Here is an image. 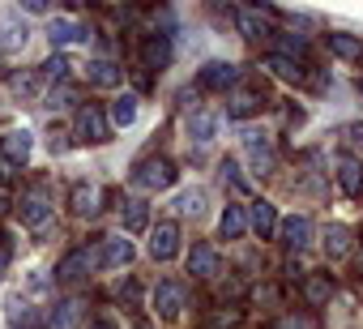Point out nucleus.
<instances>
[{"label":"nucleus","instance_id":"nucleus-25","mask_svg":"<svg viewBox=\"0 0 363 329\" xmlns=\"http://www.w3.org/2000/svg\"><path fill=\"white\" fill-rule=\"evenodd\" d=\"M26 22L18 26L13 18H0V52H18V48H26Z\"/></svg>","mask_w":363,"mask_h":329},{"label":"nucleus","instance_id":"nucleus-37","mask_svg":"<svg viewBox=\"0 0 363 329\" xmlns=\"http://www.w3.org/2000/svg\"><path fill=\"white\" fill-rule=\"evenodd\" d=\"M235 320H240V308H231V312H214V316H210V329H231Z\"/></svg>","mask_w":363,"mask_h":329},{"label":"nucleus","instance_id":"nucleus-22","mask_svg":"<svg viewBox=\"0 0 363 329\" xmlns=\"http://www.w3.org/2000/svg\"><path fill=\"white\" fill-rule=\"evenodd\" d=\"M329 295H333V278H329V274H308V278H303V299H308L312 308L329 303Z\"/></svg>","mask_w":363,"mask_h":329},{"label":"nucleus","instance_id":"nucleus-36","mask_svg":"<svg viewBox=\"0 0 363 329\" xmlns=\"http://www.w3.org/2000/svg\"><path fill=\"white\" fill-rule=\"evenodd\" d=\"M223 180H231V189H240V193H248V180L240 176V167H235V162H231V158L223 162Z\"/></svg>","mask_w":363,"mask_h":329},{"label":"nucleus","instance_id":"nucleus-24","mask_svg":"<svg viewBox=\"0 0 363 329\" xmlns=\"http://www.w3.org/2000/svg\"><path fill=\"white\" fill-rule=\"evenodd\" d=\"M120 223H124V231H145V227H150V206L137 201V197L124 201V206H120Z\"/></svg>","mask_w":363,"mask_h":329},{"label":"nucleus","instance_id":"nucleus-31","mask_svg":"<svg viewBox=\"0 0 363 329\" xmlns=\"http://www.w3.org/2000/svg\"><path fill=\"white\" fill-rule=\"evenodd\" d=\"M303 52H308V39H303V35H291V30L278 35V56H291V60H295V56H303Z\"/></svg>","mask_w":363,"mask_h":329},{"label":"nucleus","instance_id":"nucleus-8","mask_svg":"<svg viewBox=\"0 0 363 329\" xmlns=\"http://www.w3.org/2000/svg\"><path fill=\"white\" fill-rule=\"evenodd\" d=\"M133 261V244L124 235H103L99 240V269H124Z\"/></svg>","mask_w":363,"mask_h":329},{"label":"nucleus","instance_id":"nucleus-42","mask_svg":"<svg viewBox=\"0 0 363 329\" xmlns=\"http://www.w3.org/2000/svg\"><path fill=\"white\" fill-rule=\"evenodd\" d=\"M5 269H9V252L0 248V278H5Z\"/></svg>","mask_w":363,"mask_h":329},{"label":"nucleus","instance_id":"nucleus-19","mask_svg":"<svg viewBox=\"0 0 363 329\" xmlns=\"http://www.w3.org/2000/svg\"><path fill=\"white\" fill-rule=\"evenodd\" d=\"M248 223H252V231L261 235V240H269L274 231H278V210H274V201H252V214H248Z\"/></svg>","mask_w":363,"mask_h":329},{"label":"nucleus","instance_id":"nucleus-46","mask_svg":"<svg viewBox=\"0 0 363 329\" xmlns=\"http://www.w3.org/2000/svg\"><path fill=\"white\" fill-rule=\"evenodd\" d=\"M359 94H363V82H359Z\"/></svg>","mask_w":363,"mask_h":329},{"label":"nucleus","instance_id":"nucleus-23","mask_svg":"<svg viewBox=\"0 0 363 329\" xmlns=\"http://www.w3.org/2000/svg\"><path fill=\"white\" fill-rule=\"evenodd\" d=\"M69 201H73V214H99V201H103V193L94 189V184H77L73 193H69Z\"/></svg>","mask_w":363,"mask_h":329},{"label":"nucleus","instance_id":"nucleus-40","mask_svg":"<svg viewBox=\"0 0 363 329\" xmlns=\"http://www.w3.org/2000/svg\"><path fill=\"white\" fill-rule=\"evenodd\" d=\"M137 295H141V286H137V282H124V286H120V299H137Z\"/></svg>","mask_w":363,"mask_h":329},{"label":"nucleus","instance_id":"nucleus-26","mask_svg":"<svg viewBox=\"0 0 363 329\" xmlns=\"http://www.w3.org/2000/svg\"><path fill=\"white\" fill-rule=\"evenodd\" d=\"M231 13H235V22H240V35H244V39H261V35H269L265 18H261L257 9H231Z\"/></svg>","mask_w":363,"mask_h":329},{"label":"nucleus","instance_id":"nucleus-33","mask_svg":"<svg viewBox=\"0 0 363 329\" xmlns=\"http://www.w3.org/2000/svg\"><path fill=\"white\" fill-rule=\"evenodd\" d=\"M82 308H86L82 299H69V303H60V312L52 316V329H73V320L82 316Z\"/></svg>","mask_w":363,"mask_h":329},{"label":"nucleus","instance_id":"nucleus-16","mask_svg":"<svg viewBox=\"0 0 363 329\" xmlns=\"http://www.w3.org/2000/svg\"><path fill=\"white\" fill-rule=\"evenodd\" d=\"M9 90H13V99H22V103H35V99L43 94V73H39V69L9 73Z\"/></svg>","mask_w":363,"mask_h":329},{"label":"nucleus","instance_id":"nucleus-30","mask_svg":"<svg viewBox=\"0 0 363 329\" xmlns=\"http://www.w3.org/2000/svg\"><path fill=\"white\" fill-rule=\"evenodd\" d=\"M175 210H179V214H193V218H197V214L206 210V193H201V189H189V193H179V197H175Z\"/></svg>","mask_w":363,"mask_h":329},{"label":"nucleus","instance_id":"nucleus-39","mask_svg":"<svg viewBox=\"0 0 363 329\" xmlns=\"http://www.w3.org/2000/svg\"><path fill=\"white\" fill-rule=\"evenodd\" d=\"M48 145H52V154H65V150H69V141H65L60 133H52V141H48Z\"/></svg>","mask_w":363,"mask_h":329},{"label":"nucleus","instance_id":"nucleus-35","mask_svg":"<svg viewBox=\"0 0 363 329\" xmlns=\"http://www.w3.org/2000/svg\"><path fill=\"white\" fill-rule=\"evenodd\" d=\"M269 329H316V320L312 316H278Z\"/></svg>","mask_w":363,"mask_h":329},{"label":"nucleus","instance_id":"nucleus-18","mask_svg":"<svg viewBox=\"0 0 363 329\" xmlns=\"http://www.w3.org/2000/svg\"><path fill=\"white\" fill-rule=\"evenodd\" d=\"M86 77H90V86L116 90V86L124 82V69H120L116 60H90V65H86Z\"/></svg>","mask_w":363,"mask_h":329},{"label":"nucleus","instance_id":"nucleus-20","mask_svg":"<svg viewBox=\"0 0 363 329\" xmlns=\"http://www.w3.org/2000/svg\"><path fill=\"white\" fill-rule=\"evenodd\" d=\"M48 39H52V48H69V43H77V39H86V35H82L77 22H69V18H52V22H48Z\"/></svg>","mask_w":363,"mask_h":329},{"label":"nucleus","instance_id":"nucleus-28","mask_svg":"<svg viewBox=\"0 0 363 329\" xmlns=\"http://www.w3.org/2000/svg\"><path fill=\"white\" fill-rule=\"evenodd\" d=\"M133 120H137V99H133V94H120V99L111 103V124H116V128H128Z\"/></svg>","mask_w":363,"mask_h":329},{"label":"nucleus","instance_id":"nucleus-43","mask_svg":"<svg viewBox=\"0 0 363 329\" xmlns=\"http://www.w3.org/2000/svg\"><path fill=\"white\" fill-rule=\"evenodd\" d=\"M5 210H9V193H5V189H0V214H5Z\"/></svg>","mask_w":363,"mask_h":329},{"label":"nucleus","instance_id":"nucleus-47","mask_svg":"<svg viewBox=\"0 0 363 329\" xmlns=\"http://www.w3.org/2000/svg\"><path fill=\"white\" fill-rule=\"evenodd\" d=\"M137 329H150V325H137Z\"/></svg>","mask_w":363,"mask_h":329},{"label":"nucleus","instance_id":"nucleus-45","mask_svg":"<svg viewBox=\"0 0 363 329\" xmlns=\"http://www.w3.org/2000/svg\"><path fill=\"white\" fill-rule=\"evenodd\" d=\"M359 261H363V244H359Z\"/></svg>","mask_w":363,"mask_h":329},{"label":"nucleus","instance_id":"nucleus-29","mask_svg":"<svg viewBox=\"0 0 363 329\" xmlns=\"http://www.w3.org/2000/svg\"><path fill=\"white\" fill-rule=\"evenodd\" d=\"M214 128H218V124H214L210 111H193V116H189V137H193V141H210Z\"/></svg>","mask_w":363,"mask_h":329},{"label":"nucleus","instance_id":"nucleus-7","mask_svg":"<svg viewBox=\"0 0 363 329\" xmlns=\"http://www.w3.org/2000/svg\"><path fill=\"white\" fill-rule=\"evenodd\" d=\"M278 240H282L291 252L308 248V244H312V218H308V214H291V218H282V223H278Z\"/></svg>","mask_w":363,"mask_h":329},{"label":"nucleus","instance_id":"nucleus-27","mask_svg":"<svg viewBox=\"0 0 363 329\" xmlns=\"http://www.w3.org/2000/svg\"><path fill=\"white\" fill-rule=\"evenodd\" d=\"M244 227H248L244 206H227V210H223V218H218V231H223L227 240H240V235H244Z\"/></svg>","mask_w":363,"mask_h":329},{"label":"nucleus","instance_id":"nucleus-3","mask_svg":"<svg viewBox=\"0 0 363 329\" xmlns=\"http://www.w3.org/2000/svg\"><path fill=\"white\" fill-rule=\"evenodd\" d=\"M18 210H22V223H26V227H35V231H43V227L52 223V214H56L43 189H30V193H22Z\"/></svg>","mask_w":363,"mask_h":329},{"label":"nucleus","instance_id":"nucleus-5","mask_svg":"<svg viewBox=\"0 0 363 329\" xmlns=\"http://www.w3.org/2000/svg\"><path fill=\"white\" fill-rule=\"evenodd\" d=\"M154 308H158L162 316H179V312L189 308V286L175 282V278L158 282V286H154Z\"/></svg>","mask_w":363,"mask_h":329},{"label":"nucleus","instance_id":"nucleus-1","mask_svg":"<svg viewBox=\"0 0 363 329\" xmlns=\"http://www.w3.org/2000/svg\"><path fill=\"white\" fill-rule=\"evenodd\" d=\"M133 184L137 189H150V193L171 189L175 184V162L171 158H141L137 167H133Z\"/></svg>","mask_w":363,"mask_h":329},{"label":"nucleus","instance_id":"nucleus-41","mask_svg":"<svg viewBox=\"0 0 363 329\" xmlns=\"http://www.w3.org/2000/svg\"><path fill=\"white\" fill-rule=\"evenodd\" d=\"M346 137H350V141H363V124H350V128H346Z\"/></svg>","mask_w":363,"mask_h":329},{"label":"nucleus","instance_id":"nucleus-44","mask_svg":"<svg viewBox=\"0 0 363 329\" xmlns=\"http://www.w3.org/2000/svg\"><path fill=\"white\" fill-rule=\"evenodd\" d=\"M90 329H116L111 320H90Z\"/></svg>","mask_w":363,"mask_h":329},{"label":"nucleus","instance_id":"nucleus-15","mask_svg":"<svg viewBox=\"0 0 363 329\" xmlns=\"http://www.w3.org/2000/svg\"><path fill=\"white\" fill-rule=\"evenodd\" d=\"M265 69L274 73V77H282V82H308V65L303 60H291V56H278V52H269L265 56Z\"/></svg>","mask_w":363,"mask_h":329},{"label":"nucleus","instance_id":"nucleus-14","mask_svg":"<svg viewBox=\"0 0 363 329\" xmlns=\"http://www.w3.org/2000/svg\"><path fill=\"white\" fill-rule=\"evenodd\" d=\"M0 158L13 162V167H22V162L30 158V133L26 128H9L5 137H0Z\"/></svg>","mask_w":363,"mask_h":329},{"label":"nucleus","instance_id":"nucleus-34","mask_svg":"<svg viewBox=\"0 0 363 329\" xmlns=\"http://www.w3.org/2000/svg\"><path fill=\"white\" fill-rule=\"evenodd\" d=\"M39 73H43V82H65V77H69V60H65V56H52Z\"/></svg>","mask_w":363,"mask_h":329},{"label":"nucleus","instance_id":"nucleus-21","mask_svg":"<svg viewBox=\"0 0 363 329\" xmlns=\"http://www.w3.org/2000/svg\"><path fill=\"white\" fill-rule=\"evenodd\" d=\"M325 43H329V52H333V56H342V60H359V56H363V39H354V35L329 30V35H325Z\"/></svg>","mask_w":363,"mask_h":329},{"label":"nucleus","instance_id":"nucleus-12","mask_svg":"<svg viewBox=\"0 0 363 329\" xmlns=\"http://www.w3.org/2000/svg\"><path fill=\"white\" fill-rule=\"evenodd\" d=\"M235 82H240V69L231 60H214L201 69V90H235Z\"/></svg>","mask_w":363,"mask_h":329},{"label":"nucleus","instance_id":"nucleus-10","mask_svg":"<svg viewBox=\"0 0 363 329\" xmlns=\"http://www.w3.org/2000/svg\"><path fill=\"white\" fill-rule=\"evenodd\" d=\"M218 269H223L218 248H214V244H193V252H189V274H193V278H218Z\"/></svg>","mask_w":363,"mask_h":329},{"label":"nucleus","instance_id":"nucleus-9","mask_svg":"<svg viewBox=\"0 0 363 329\" xmlns=\"http://www.w3.org/2000/svg\"><path fill=\"white\" fill-rule=\"evenodd\" d=\"M175 252H179V227L175 223H158L150 231V257L154 261H171Z\"/></svg>","mask_w":363,"mask_h":329},{"label":"nucleus","instance_id":"nucleus-2","mask_svg":"<svg viewBox=\"0 0 363 329\" xmlns=\"http://www.w3.org/2000/svg\"><path fill=\"white\" fill-rule=\"evenodd\" d=\"M73 137L77 141H107L111 137V120L99 103H82L77 107V120H73Z\"/></svg>","mask_w":363,"mask_h":329},{"label":"nucleus","instance_id":"nucleus-17","mask_svg":"<svg viewBox=\"0 0 363 329\" xmlns=\"http://www.w3.org/2000/svg\"><path fill=\"white\" fill-rule=\"evenodd\" d=\"M171 60V43H167V35H145L141 39V65L154 73V69H162Z\"/></svg>","mask_w":363,"mask_h":329},{"label":"nucleus","instance_id":"nucleus-13","mask_svg":"<svg viewBox=\"0 0 363 329\" xmlns=\"http://www.w3.org/2000/svg\"><path fill=\"white\" fill-rule=\"evenodd\" d=\"M244 150H248V158H252V172H274V141L269 137H261V133H244Z\"/></svg>","mask_w":363,"mask_h":329},{"label":"nucleus","instance_id":"nucleus-4","mask_svg":"<svg viewBox=\"0 0 363 329\" xmlns=\"http://www.w3.org/2000/svg\"><path fill=\"white\" fill-rule=\"evenodd\" d=\"M99 265V252H90V248H73L60 265H56V282H65V286H73V282H82L90 269Z\"/></svg>","mask_w":363,"mask_h":329},{"label":"nucleus","instance_id":"nucleus-6","mask_svg":"<svg viewBox=\"0 0 363 329\" xmlns=\"http://www.w3.org/2000/svg\"><path fill=\"white\" fill-rule=\"evenodd\" d=\"M265 107V90L261 86H235L231 94H227V116H235V120H248V116H257Z\"/></svg>","mask_w":363,"mask_h":329},{"label":"nucleus","instance_id":"nucleus-32","mask_svg":"<svg viewBox=\"0 0 363 329\" xmlns=\"http://www.w3.org/2000/svg\"><path fill=\"white\" fill-rule=\"evenodd\" d=\"M346 248H350V231H346V227H329L325 252H329V257H346Z\"/></svg>","mask_w":363,"mask_h":329},{"label":"nucleus","instance_id":"nucleus-38","mask_svg":"<svg viewBox=\"0 0 363 329\" xmlns=\"http://www.w3.org/2000/svg\"><path fill=\"white\" fill-rule=\"evenodd\" d=\"M69 99H77V94H73L69 86H60V90H52V94H48V107H69Z\"/></svg>","mask_w":363,"mask_h":329},{"label":"nucleus","instance_id":"nucleus-11","mask_svg":"<svg viewBox=\"0 0 363 329\" xmlns=\"http://www.w3.org/2000/svg\"><path fill=\"white\" fill-rule=\"evenodd\" d=\"M337 189H342V197H363V162L354 154L337 158Z\"/></svg>","mask_w":363,"mask_h":329}]
</instances>
